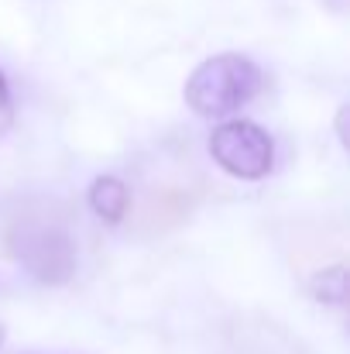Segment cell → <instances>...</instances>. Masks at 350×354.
I'll return each mask as SVG.
<instances>
[{
	"mask_svg": "<svg viewBox=\"0 0 350 354\" xmlns=\"http://www.w3.org/2000/svg\"><path fill=\"white\" fill-rule=\"evenodd\" d=\"M261 69L244 52H220L200 62L186 80V104L200 118H231L261 90Z\"/></svg>",
	"mask_w": 350,
	"mask_h": 354,
	"instance_id": "cell-1",
	"label": "cell"
},
{
	"mask_svg": "<svg viewBox=\"0 0 350 354\" xmlns=\"http://www.w3.org/2000/svg\"><path fill=\"white\" fill-rule=\"evenodd\" d=\"M210 155L213 162L233 179H264L275 169V141L271 134L254 120L233 118L213 127L210 134Z\"/></svg>",
	"mask_w": 350,
	"mask_h": 354,
	"instance_id": "cell-3",
	"label": "cell"
},
{
	"mask_svg": "<svg viewBox=\"0 0 350 354\" xmlns=\"http://www.w3.org/2000/svg\"><path fill=\"white\" fill-rule=\"evenodd\" d=\"M3 341H7V330H3V324H0V348H3Z\"/></svg>",
	"mask_w": 350,
	"mask_h": 354,
	"instance_id": "cell-7",
	"label": "cell"
},
{
	"mask_svg": "<svg viewBox=\"0 0 350 354\" xmlns=\"http://www.w3.org/2000/svg\"><path fill=\"white\" fill-rule=\"evenodd\" d=\"M86 200H90L93 214L104 224H120L127 217V207H130V189L117 176H97L90 183V196Z\"/></svg>",
	"mask_w": 350,
	"mask_h": 354,
	"instance_id": "cell-4",
	"label": "cell"
},
{
	"mask_svg": "<svg viewBox=\"0 0 350 354\" xmlns=\"http://www.w3.org/2000/svg\"><path fill=\"white\" fill-rule=\"evenodd\" d=\"M7 248L17 265L41 286H66L76 275V244L69 231L45 217H21L7 231Z\"/></svg>",
	"mask_w": 350,
	"mask_h": 354,
	"instance_id": "cell-2",
	"label": "cell"
},
{
	"mask_svg": "<svg viewBox=\"0 0 350 354\" xmlns=\"http://www.w3.org/2000/svg\"><path fill=\"white\" fill-rule=\"evenodd\" d=\"M344 292H347V268L344 265H330L323 272L313 275V296L333 310L344 306Z\"/></svg>",
	"mask_w": 350,
	"mask_h": 354,
	"instance_id": "cell-5",
	"label": "cell"
},
{
	"mask_svg": "<svg viewBox=\"0 0 350 354\" xmlns=\"http://www.w3.org/2000/svg\"><path fill=\"white\" fill-rule=\"evenodd\" d=\"M10 124H14V97H10V83L0 69V134L10 131Z\"/></svg>",
	"mask_w": 350,
	"mask_h": 354,
	"instance_id": "cell-6",
	"label": "cell"
}]
</instances>
